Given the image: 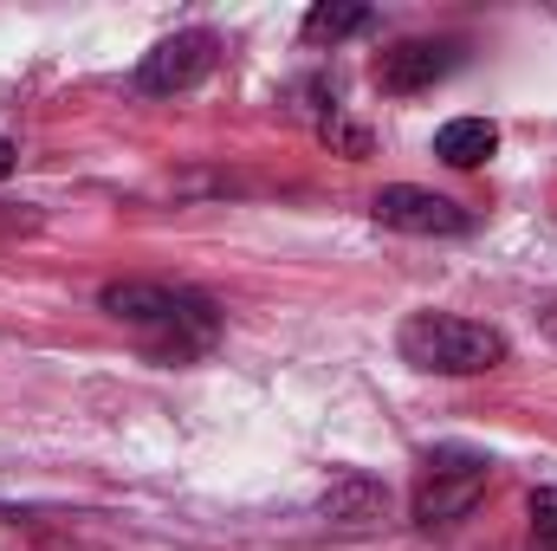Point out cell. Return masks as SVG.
Listing matches in <instances>:
<instances>
[{
	"instance_id": "6da1fadb",
	"label": "cell",
	"mask_w": 557,
	"mask_h": 551,
	"mask_svg": "<svg viewBox=\"0 0 557 551\" xmlns=\"http://www.w3.org/2000/svg\"><path fill=\"white\" fill-rule=\"evenodd\" d=\"M98 305L131 325L143 344L162 357V364H188V357H208L221 344V305L195 285H162V279H117L98 292Z\"/></svg>"
},
{
	"instance_id": "7a4b0ae2",
	"label": "cell",
	"mask_w": 557,
	"mask_h": 551,
	"mask_svg": "<svg viewBox=\"0 0 557 551\" xmlns=\"http://www.w3.org/2000/svg\"><path fill=\"white\" fill-rule=\"evenodd\" d=\"M396 351H403V364H416L428 377H486L506 364L512 344H506V331L460 318V311H409L396 331Z\"/></svg>"
},
{
	"instance_id": "3957f363",
	"label": "cell",
	"mask_w": 557,
	"mask_h": 551,
	"mask_svg": "<svg viewBox=\"0 0 557 551\" xmlns=\"http://www.w3.org/2000/svg\"><path fill=\"white\" fill-rule=\"evenodd\" d=\"M486 487H493V461L486 454H473V448H428L416 467V487H409V519L421 532L454 526V519H467L486 500Z\"/></svg>"
},
{
	"instance_id": "277c9868",
	"label": "cell",
	"mask_w": 557,
	"mask_h": 551,
	"mask_svg": "<svg viewBox=\"0 0 557 551\" xmlns=\"http://www.w3.org/2000/svg\"><path fill=\"white\" fill-rule=\"evenodd\" d=\"M214 65H221V39H214L208 26L169 33V39H156V46L143 52L137 91H149V98H175V91H195V85H201Z\"/></svg>"
},
{
	"instance_id": "5b68a950",
	"label": "cell",
	"mask_w": 557,
	"mask_h": 551,
	"mask_svg": "<svg viewBox=\"0 0 557 551\" xmlns=\"http://www.w3.org/2000/svg\"><path fill=\"white\" fill-rule=\"evenodd\" d=\"M370 215H376V228H389V234H421V241L473 234V215H467L460 201H447V195H434V188H416V182L383 188V195L370 201Z\"/></svg>"
},
{
	"instance_id": "8992f818",
	"label": "cell",
	"mask_w": 557,
	"mask_h": 551,
	"mask_svg": "<svg viewBox=\"0 0 557 551\" xmlns=\"http://www.w3.org/2000/svg\"><path fill=\"white\" fill-rule=\"evenodd\" d=\"M454 65H460V46L454 39H403V46H389L376 59V85L389 98H416L428 85H441Z\"/></svg>"
},
{
	"instance_id": "52a82bcc",
	"label": "cell",
	"mask_w": 557,
	"mask_h": 551,
	"mask_svg": "<svg viewBox=\"0 0 557 551\" xmlns=\"http://www.w3.org/2000/svg\"><path fill=\"white\" fill-rule=\"evenodd\" d=\"M318 506H324V519L337 532H370L376 519H389V487L376 474H363V467H344V474H331Z\"/></svg>"
},
{
	"instance_id": "ba28073f",
	"label": "cell",
	"mask_w": 557,
	"mask_h": 551,
	"mask_svg": "<svg viewBox=\"0 0 557 551\" xmlns=\"http://www.w3.org/2000/svg\"><path fill=\"white\" fill-rule=\"evenodd\" d=\"M493 149H499V124H493V118H447V124L434 131V156H441L447 169H480Z\"/></svg>"
},
{
	"instance_id": "9c48e42d",
	"label": "cell",
	"mask_w": 557,
	"mask_h": 551,
	"mask_svg": "<svg viewBox=\"0 0 557 551\" xmlns=\"http://www.w3.org/2000/svg\"><path fill=\"white\" fill-rule=\"evenodd\" d=\"M376 26V13L370 7H357V0H324V7H311L305 13V46H337V39H357V33H370Z\"/></svg>"
},
{
	"instance_id": "30bf717a",
	"label": "cell",
	"mask_w": 557,
	"mask_h": 551,
	"mask_svg": "<svg viewBox=\"0 0 557 551\" xmlns=\"http://www.w3.org/2000/svg\"><path fill=\"white\" fill-rule=\"evenodd\" d=\"M532 539L545 551H557V487H539L532 493Z\"/></svg>"
},
{
	"instance_id": "8fae6325",
	"label": "cell",
	"mask_w": 557,
	"mask_h": 551,
	"mask_svg": "<svg viewBox=\"0 0 557 551\" xmlns=\"http://www.w3.org/2000/svg\"><path fill=\"white\" fill-rule=\"evenodd\" d=\"M13 162H20V149H13V143L0 137V182H7V175H13Z\"/></svg>"
}]
</instances>
